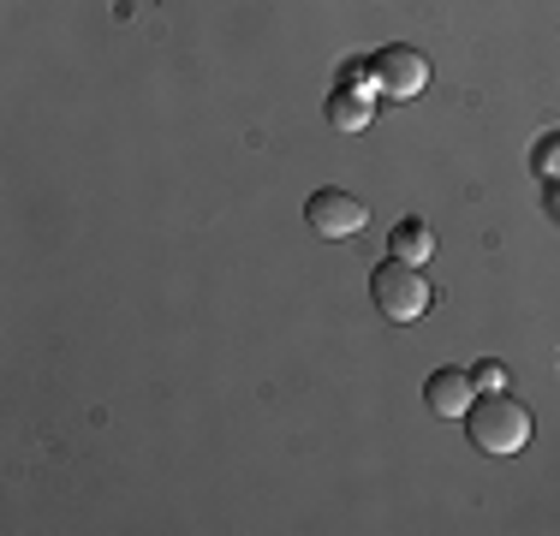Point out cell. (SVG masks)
<instances>
[{"mask_svg": "<svg viewBox=\"0 0 560 536\" xmlns=\"http://www.w3.org/2000/svg\"><path fill=\"white\" fill-rule=\"evenodd\" d=\"M465 429H471L477 453H495V459H506V453H518L530 441V411L501 387V394H477V406L465 411Z\"/></svg>", "mask_w": 560, "mask_h": 536, "instance_id": "1", "label": "cell"}, {"mask_svg": "<svg viewBox=\"0 0 560 536\" xmlns=\"http://www.w3.org/2000/svg\"><path fill=\"white\" fill-rule=\"evenodd\" d=\"M370 299H376V311L388 322H418L430 311V280H423L418 263H382L376 275H370Z\"/></svg>", "mask_w": 560, "mask_h": 536, "instance_id": "2", "label": "cell"}, {"mask_svg": "<svg viewBox=\"0 0 560 536\" xmlns=\"http://www.w3.org/2000/svg\"><path fill=\"white\" fill-rule=\"evenodd\" d=\"M370 78H376V90L388 102H411L423 96V84H430V60H423L418 48H382L376 60H370Z\"/></svg>", "mask_w": 560, "mask_h": 536, "instance_id": "3", "label": "cell"}, {"mask_svg": "<svg viewBox=\"0 0 560 536\" xmlns=\"http://www.w3.org/2000/svg\"><path fill=\"white\" fill-rule=\"evenodd\" d=\"M304 221H311L316 238H352V233H364L370 209L358 203L352 191H316L311 203H304Z\"/></svg>", "mask_w": 560, "mask_h": 536, "instance_id": "4", "label": "cell"}, {"mask_svg": "<svg viewBox=\"0 0 560 536\" xmlns=\"http://www.w3.org/2000/svg\"><path fill=\"white\" fill-rule=\"evenodd\" d=\"M423 399H430V411L435 418H447V423H465V411L477 406V382L465 370H435L430 382H423Z\"/></svg>", "mask_w": 560, "mask_h": 536, "instance_id": "5", "label": "cell"}, {"mask_svg": "<svg viewBox=\"0 0 560 536\" xmlns=\"http://www.w3.org/2000/svg\"><path fill=\"white\" fill-rule=\"evenodd\" d=\"M370 114H376V96L358 90V72H346V84L328 96V126H335V131H364Z\"/></svg>", "mask_w": 560, "mask_h": 536, "instance_id": "6", "label": "cell"}, {"mask_svg": "<svg viewBox=\"0 0 560 536\" xmlns=\"http://www.w3.org/2000/svg\"><path fill=\"white\" fill-rule=\"evenodd\" d=\"M388 245H394L399 263H418V268H423V263H430V250H435V233H430L423 221H399Z\"/></svg>", "mask_w": 560, "mask_h": 536, "instance_id": "7", "label": "cell"}, {"mask_svg": "<svg viewBox=\"0 0 560 536\" xmlns=\"http://www.w3.org/2000/svg\"><path fill=\"white\" fill-rule=\"evenodd\" d=\"M530 167H537V179H560V131L537 138V150H530Z\"/></svg>", "mask_w": 560, "mask_h": 536, "instance_id": "8", "label": "cell"}, {"mask_svg": "<svg viewBox=\"0 0 560 536\" xmlns=\"http://www.w3.org/2000/svg\"><path fill=\"white\" fill-rule=\"evenodd\" d=\"M471 382H477V394H501V387H506V370H501V364H477Z\"/></svg>", "mask_w": 560, "mask_h": 536, "instance_id": "9", "label": "cell"}]
</instances>
